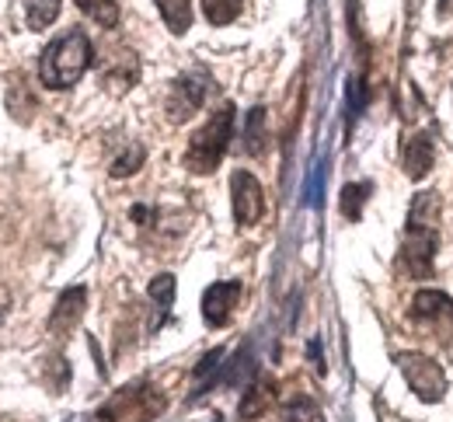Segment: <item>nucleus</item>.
I'll return each mask as SVG.
<instances>
[{
	"mask_svg": "<svg viewBox=\"0 0 453 422\" xmlns=\"http://www.w3.org/2000/svg\"><path fill=\"white\" fill-rule=\"evenodd\" d=\"M436 224H440V192H418L408 210V227H404V244H401V262L408 276L429 280L433 276V258H436Z\"/></svg>",
	"mask_w": 453,
	"mask_h": 422,
	"instance_id": "1",
	"label": "nucleus"
},
{
	"mask_svg": "<svg viewBox=\"0 0 453 422\" xmlns=\"http://www.w3.org/2000/svg\"><path fill=\"white\" fill-rule=\"evenodd\" d=\"M95 60V46L88 39V32L81 28H70L63 32L59 39H53L42 57H39V81L50 88V91H63V88H73L88 66Z\"/></svg>",
	"mask_w": 453,
	"mask_h": 422,
	"instance_id": "2",
	"label": "nucleus"
},
{
	"mask_svg": "<svg viewBox=\"0 0 453 422\" xmlns=\"http://www.w3.org/2000/svg\"><path fill=\"white\" fill-rule=\"evenodd\" d=\"M234 116H237V109L226 102V105H220V109L206 119V126L188 140L185 168H188L192 175H213V172L220 168L226 147H230V140H234Z\"/></svg>",
	"mask_w": 453,
	"mask_h": 422,
	"instance_id": "3",
	"label": "nucleus"
},
{
	"mask_svg": "<svg viewBox=\"0 0 453 422\" xmlns=\"http://www.w3.org/2000/svg\"><path fill=\"white\" fill-rule=\"evenodd\" d=\"M206 95H210V73H206V70H188V73L174 77L168 88V102H165L168 119L178 122V126L188 122L203 109Z\"/></svg>",
	"mask_w": 453,
	"mask_h": 422,
	"instance_id": "4",
	"label": "nucleus"
},
{
	"mask_svg": "<svg viewBox=\"0 0 453 422\" xmlns=\"http://www.w3.org/2000/svg\"><path fill=\"white\" fill-rule=\"evenodd\" d=\"M397 366H401V373H404V380H408V387L415 391L418 402H429V405L433 402H443V395H447V373L436 366V360H429L422 353H401Z\"/></svg>",
	"mask_w": 453,
	"mask_h": 422,
	"instance_id": "5",
	"label": "nucleus"
},
{
	"mask_svg": "<svg viewBox=\"0 0 453 422\" xmlns=\"http://www.w3.org/2000/svg\"><path fill=\"white\" fill-rule=\"evenodd\" d=\"M230 196H234V220L237 227H255L265 213V192L262 181L251 172H234L230 179Z\"/></svg>",
	"mask_w": 453,
	"mask_h": 422,
	"instance_id": "6",
	"label": "nucleus"
},
{
	"mask_svg": "<svg viewBox=\"0 0 453 422\" xmlns=\"http://www.w3.org/2000/svg\"><path fill=\"white\" fill-rule=\"evenodd\" d=\"M241 301V283L237 280H220L213 287H206L203 294V321L210 328H226L234 318V307Z\"/></svg>",
	"mask_w": 453,
	"mask_h": 422,
	"instance_id": "7",
	"label": "nucleus"
},
{
	"mask_svg": "<svg viewBox=\"0 0 453 422\" xmlns=\"http://www.w3.org/2000/svg\"><path fill=\"white\" fill-rule=\"evenodd\" d=\"M84 311H88V290H84V287L63 290L57 307H53V314H50V335H53V339H66V335L81 325Z\"/></svg>",
	"mask_w": 453,
	"mask_h": 422,
	"instance_id": "8",
	"label": "nucleus"
},
{
	"mask_svg": "<svg viewBox=\"0 0 453 422\" xmlns=\"http://www.w3.org/2000/svg\"><path fill=\"white\" fill-rule=\"evenodd\" d=\"M411 321L429 328V332L443 328L447 321L453 325V301L447 294H440V290H418L411 297Z\"/></svg>",
	"mask_w": 453,
	"mask_h": 422,
	"instance_id": "9",
	"label": "nucleus"
},
{
	"mask_svg": "<svg viewBox=\"0 0 453 422\" xmlns=\"http://www.w3.org/2000/svg\"><path fill=\"white\" fill-rule=\"evenodd\" d=\"M433 161H436V140H433V133H429V129L411 133L408 143H404V157H401L404 175H408L411 181H422L426 175H429Z\"/></svg>",
	"mask_w": 453,
	"mask_h": 422,
	"instance_id": "10",
	"label": "nucleus"
},
{
	"mask_svg": "<svg viewBox=\"0 0 453 422\" xmlns=\"http://www.w3.org/2000/svg\"><path fill=\"white\" fill-rule=\"evenodd\" d=\"M154 4H157L161 18H165L168 32L185 35L192 28V0H154Z\"/></svg>",
	"mask_w": 453,
	"mask_h": 422,
	"instance_id": "11",
	"label": "nucleus"
},
{
	"mask_svg": "<svg viewBox=\"0 0 453 422\" xmlns=\"http://www.w3.org/2000/svg\"><path fill=\"white\" fill-rule=\"evenodd\" d=\"M150 301L157 303V321H154L150 332H157L171 318V303H174V276L171 272H161V276L150 280Z\"/></svg>",
	"mask_w": 453,
	"mask_h": 422,
	"instance_id": "12",
	"label": "nucleus"
},
{
	"mask_svg": "<svg viewBox=\"0 0 453 422\" xmlns=\"http://www.w3.org/2000/svg\"><path fill=\"white\" fill-rule=\"evenodd\" d=\"M370 192H373L370 181H349V185L342 188V217L356 224V220L363 217V206H366Z\"/></svg>",
	"mask_w": 453,
	"mask_h": 422,
	"instance_id": "13",
	"label": "nucleus"
},
{
	"mask_svg": "<svg viewBox=\"0 0 453 422\" xmlns=\"http://www.w3.org/2000/svg\"><path fill=\"white\" fill-rule=\"evenodd\" d=\"M59 7H63V0H25V21H28V28L32 32L50 28L59 18Z\"/></svg>",
	"mask_w": 453,
	"mask_h": 422,
	"instance_id": "14",
	"label": "nucleus"
},
{
	"mask_svg": "<svg viewBox=\"0 0 453 422\" xmlns=\"http://www.w3.org/2000/svg\"><path fill=\"white\" fill-rule=\"evenodd\" d=\"M262 150H265V109L255 105L248 112V122H244V154L258 157Z\"/></svg>",
	"mask_w": 453,
	"mask_h": 422,
	"instance_id": "15",
	"label": "nucleus"
},
{
	"mask_svg": "<svg viewBox=\"0 0 453 422\" xmlns=\"http://www.w3.org/2000/svg\"><path fill=\"white\" fill-rule=\"evenodd\" d=\"M95 25H102V28H115L119 25V18H122V11H119V0H73Z\"/></svg>",
	"mask_w": 453,
	"mask_h": 422,
	"instance_id": "16",
	"label": "nucleus"
},
{
	"mask_svg": "<svg viewBox=\"0 0 453 422\" xmlns=\"http://www.w3.org/2000/svg\"><path fill=\"white\" fill-rule=\"evenodd\" d=\"M241 7H244V0H203V14H206V21L217 25V28L237 21V18H241Z\"/></svg>",
	"mask_w": 453,
	"mask_h": 422,
	"instance_id": "17",
	"label": "nucleus"
},
{
	"mask_svg": "<svg viewBox=\"0 0 453 422\" xmlns=\"http://www.w3.org/2000/svg\"><path fill=\"white\" fill-rule=\"evenodd\" d=\"M143 161H147L143 143H129V150H126V154H119V157L112 161L109 175H112V179H129V175H136V172L143 168Z\"/></svg>",
	"mask_w": 453,
	"mask_h": 422,
	"instance_id": "18",
	"label": "nucleus"
},
{
	"mask_svg": "<svg viewBox=\"0 0 453 422\" xmlns=\"http://www.w3.org/2000/svg\"><path fill=\"white\" fill-rule=\"evenodd\" d=\"M265 405H269V391L262 384L248 387L244 391V402H241V419H258L265 412Z\"/></svg>",
	"mask_w": 453,
	"mask_h": 422,
	"instance_id": "19",
	"label": "nucleus"
},
{
	"mask_svg": "<svg viewBox=\"0 0 453 422\" xmlns=\"http://www.w3.org/2000/svg\"><path fill=\"white\" fill-rule=\"evenodd\" d=\"M286 416L293 422H307V419H318V409H314V402L300 398V402H293V405L286 409Z\"/></svg>",
	"mask_w": 453,
	"mask_h": 422,
	"instance_id": "20",
	"label": "nucleus"
},
{
	"mask_svg": "<svg viewBox=\"0 0 453 422\" xmlns=\"http://www.w3.org/2000/svg\"><path fill=\"white\" fill-rule=\"evenodd\" d=\"M436 14H440V18H450V14H453V0H440V4H436Z\"/></svg>",
	"mask_w": 453,
	"mask_h": 422,
	"instance_id": "21",
	"label": "nucleus"
},
{
	"mask_svg": "<svg viewBox=\"0 0 453 422\" xmlns=\"http://www.w3.org/2000/svg\"><path fill=\"white\" fill-rule=\"evenodd\" d=\"M7 307H11V294L0 287V321H4V314H7Z\"/></svg>",
	"mask_w": 453,
	"mask_h": 422,
	"instance_id": "22",
	"label": "nucleus"
}]
</instances>
